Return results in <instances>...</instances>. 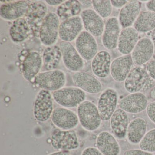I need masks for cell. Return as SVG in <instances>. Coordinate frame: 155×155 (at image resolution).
Instances as JSON below:
<instances>
[{
	"instance_id": "obj_1",
	"label": "cell",
	"mask_w": 155,
	"mask_h": 155,
	"mask_svg": "<svg viewBox=\"0 0 155 155\" xmlns=\"http://www.w3.org/2000/svg\"><path fill=\"white\" fill-rule=\"evenodd\" d=\"M77 115L82 127L89 131L99 128L102 122L97 107L90 101L85 100L77 108Z\"/></svg>"
},
{
	"instance_id": "obj_2",
	"label": "cell",
	"mask_w": 155,
	"mask_h": 155,
	"mask_svg": "<svg viewBox=\"0 0 155 155\" xmlns=\"http://www.w3.org/2000/svg\"><path fill=\"white\" fill-rule=\"evenodd\" d=\"M52 96L56 103L68 109L78 107L86 98L85 91L78 87H64L52 92Z\"/></svg>"
},
{
	"instance_id": "obj_3",
	"label": "cell",
	"mask_w": 155,
	"mask_h": 155,
	"mask_svg": "<svg viewBox=\"0 0 155 155\" xmlns=\"http://www.w3.org/2000/svg\"><path fill=\"white\" fill-rule=\"evenodd\" d=\"M33 81L38 87L53 92L64 87L66 83V75L61 70L48 71L40 72Z\"/></svg>"
},
{
	"instance_id": "obj_4",
	"label": "cell",
	"mask_w": 155,
	"mask_h": 155,
	"mask_svg": "<svg viewBox=\"0 0 155 155\" xmlns=\"http://www.w3.org/2000/svg\"><path fill=\"white\" fill-rule=\"evenodd\" d=\"M59 18L55 12L48 13L40 27L39 38L42 44L52 46L59 36Z\"/></svg>"
},
{
	"instance_id": "obj_5",
	"label": "cell",
	"mask_w": 155,
	"mask_h": 155,
	"mask_svg": "<svg viewBox=\"0 0 155 155\" xmlns=\"http://www.w3.org/2000/svg\"><path fill=\"white\" fill-rule=\"evenodd\" d=\"M53 99L50 91L41 89L38 92L33 107V115L36 120L45 122L51 117L54 110Z\"/></svg>"
},
{
	"instance_id": "obj_6",
	"label": "cell",
	"mask_w": 155,
	"mask_h": 155,
	"mask_svg": "<svg viewBox=\"0 0 155 155\" xmlns=\"http://www.w3.org/2000/svg\"><path fill=\"white\" fill-rule=\"evenodd\" d=\"M51 143L53 148L59 150H75L80 146L77 133L73 130H55L51 134Z\"/></svg>"
},
{
	"instance_id": "obj_7",
	"label": "cell",
	"mask_w": 155,
	"mask_h": 155,
	"mask_svg": "<svg viewBox=\"0 0 155 155\" xmlns=\"http://www.w3.org/2000/svg\"><path fill=\"white\" fill-rule=\"evenodd\" d=\"M118 96L117 91L108 88L102 91L98 101L97 108L101 117L103 121L110 120L116 110Z\"/></svg>"
},
{
	"instance_id": "obj_8",
	"label": "cell",
	"mask_w": 155,
	"mask_h": 155,
	"mask_svg": "<svg viewBox=\"0 0 155 155\" xmlns=\"http://www.w3.org/2000/svg\"><path fill=\"white\" fill-rule=\"evenodd\" d=\"M51 118L54 125L63 130H73L78 127L79 123L77 114L63 107L55 108Z\"/></svg>"
},
{
	"instance_id": "obj_9",
	"label": "cell",
	"mask_w": 155,
	"mask_h": 155,
	"mask_svg": "<svg viewBox=\"0 0 155 155\" xmlns=\"http://www.w3.org/2000/svg\"><path fill=\"white\" fill-rule=\"evenodd\" d=\"M59 47L63 63L67 69L73 72L81 71L84 66L83 59L71 42L61 41Z\"/></svg>"
},
{
	"instance_id": "obj_10",
	"label": "cell",
	"mask_w": 155,
	"mask_h": 155,
	"mask_svg": "<svg viewBox=\"0 0 155 155\" xmlns=\"http://www.w3.org/2000/svg\"><path fill=\"white\" fill-rule=\"evenodd\" d=\"M76 49L83 59L91 60L97 55L98 46L94 36L87 31H81L76 41Z\"/></svg>"
},
{
	"instance_id": "obj_11",
	"label": "cell",
	"mask_w": 155,
	"mask_h": 155,
	"mask_svg": "<svg viewBox=\"0 0 155 155\" xmlns=\"http://www.w3.org/2000/svg\"><path fill=\"white\" fill-rule=\"evenodd\" d=\"M83 26L81 18L78 16L63 21L60 24L59 37L62 41L71 42L81 33Z\"/></svg>"
},
{
	"instance_id": "obj_12",
	"label": "cell",
	"mask_w": 155,
	"mask_h": 155,
	"mask_svg": "<svg viewBox=\"0 0 155 155\" xmlns=\"http://www.w3.org/2000/svg\"><path fill=\"white\" fill-rule=\"evenodd\" d=\"M148 104L147 97L139 92L130 93L121 99L119 106L120 108L127 113L138 114L146 110Z\"/></svg>"
},
{
	"instance_id": "obj_13",
	"label": "cell",
	"mask_w": 155,
	"mask_h": 155,
	"mask_svg": "<svg viewBox=\"0 0 155 155\" xmlns=\"http://www.w3.org/2000/svg\"><path fill=\"white\" fill-rule=\"evenodd\" d=\"M81 18L86 31L98 37L103 34L105 24L103 19L94 10L87 9L81 12Z\"/></svg>"
},
{
	"instance_id": "obj_14",
	"label": "cell",
	"mask_w": 155,
	"mask_h": 155,
	"mask_svg": "<svg viewBox=\"0 0 155 155\" xmlns=\"http://www.w3.org/2000/svg\"><path fill=\"white\" fill-rule=\"evenodd\" d=\"M72 81L78 87L91 94H98L101 91L102 85L97 78L85 71L75 72Z\"/></svg>"
},
{
	"instance_id": "obj_15",
	"label": "cell",
	"mask_w": 155,
	"mask_h": 155,
	"mask_svg": "<svg viewBox=\"0 0 155 155\" xmlns=\"http://www.w3.org/2000/svg\"><path fill=\"white\" fill-rule=\"evenodd\" d=\"M148 77L145 69L140 66L134 67L124 81V87L130 93L140 92L146 85Z\"/></svg>"
},
{
	"instance_id": "obj_16",
	"label": "cell",
	"mask_w": 155,
	"mask_h": 155,
	"mask_svg": "<svg viewBox=\"0 0 155 155\" xmlns=\"http://www.w3.org/2000/svg\"><path fill=\"white\" fill-rule=\"evenodd\" d=\"M120 25L118 20L115 17H111L106 21L102 35V43L107 49L113 50L117 48L121 31Z\"/></svg>"
},
{
	"instance_id": "obj_17",
	"label": "cell",
	"mask_w": 155,
	"mask_h": 155,
	"mask_svg": "<svg viewBox=\"0 0 155 155\" xmlns=\"http://www.w3.org/2000/svg\"><path fill=\"white\" fill-rule=\"evenodd\" d=\"M133 63L131 56L122 55L113 60L110 67L112 78L118 82L124 81L132 69Z\"/></svg>"
},
{
	"instance_id": "obj_18",
	"label": "cell",
	"mask_w": 155,
	"mask_h": 155,
	"mask_svg": "<svg viewBox=\"0 0 155 155\" xmlns=\"http://www.w3.org/2000/svg\"><path fill=\"white\" fill-rule=\"evenodd\" d=\"M154 55L153 43L150 39L143 38L138 41L131 52L133 63L140 66L147 63Z\"/></svg>"
},
{
	"instance_id": "obj_19",
	"label": "cell",
	"mask_w": 155,
	"mask_h": 155,
	"mask_svg": "<svg viewBox=\"0 0 155 155\" xmlns=\"http://www.w3.org/2000/svg\"><path fill=\"white\" fill-rule=\"evenodd\" d=\"M43 64L42 57L36 51L28 53L22 63V75L26 80L33 81L39 71Z\"/></svg>"
},
{
	"instance_id": "obj_20",
	"label": "cell",
	"mask_w": 155,
	"mask_h": 155,
	"mask_svg": "<svg viewBox=\"0 0 155 155\" xmlns=\"http://www.w3.org/2000/svg\"><path fill=\"white\" fill-rule=\"evenodd\" d=\"M29 4L25 1H18L3 4L0 8V16L7 21H15L26 15Z\"/></svg>"
},
{
	"instance_id": "obj_21",
	"label": "cell",
	"mask_w": 155,
	"mask_h": 155,
	"mask_svg": "<svg viewBox=\"0 0 155 155\" xmlns=\"http://www.w3.org/2000/svg\"><path fill=\"white\" fill-rule=\"evenodd\" d=\"M138 41V32L134 27L123 28L120 31L119 38L118 50L122 55H129Z\"/></svg>"
},
{
	"instance_id": "obj_22",
	"label": "cell",
	"mask_w": 155,
	"mask_h": 155,
	"mask_svg": "<svg viewBox=\"0 0 155 155\" xmlns=\"http://www.w3.org/2000/svg\"><path fill=\"white\" fill-rule=\"evenodd\" d=\"M97 148L103 155H119L120 147L117 140L107 131H102L98 135L96 140Z\"/></svg>"
},
{
	"instance_id": "obj_23",
	"label": "cell",
	"mask_w": 155,
	"mask_h": 155,
	"mask_svg": "<svg viewBox=\"0 0 155 155\" xmlns=\"http://www.w3.org/2000/svg\"><path fill=\"white\" fill-rule=\"evenodd\" d=\"M111 57L109 52L101 51L97 53L91 62L93 74L98 78H105L110 74Z\"/></svg>"
},
{
	"instance_id": "obj_24",
	"label": "cell",
	"mask_w": 155,
	"mask_h": 155,
	"mask_svg": "<svg viewBox=\"0 0 155 155\" xmlns=\"http://www.w3.org/2000/svg\"><path fill=\"white\" fill-rule=\"evenodd\" d=\"M141 5L137 1H129L120 9L119 21L123 28L131 27L140 15Z\"/></svg>"
},
{
	"instance_id": "obj_25",
	"label": "cell",
	"mask_w": 155,
	"mask_h": 155,
	"mask_svg": "<svg viewBox=\"0 0 155 155\" xmlns=\"http://www.w3.org/2000/svg\"><path fill=\"white\" fill-rule=\"evenodd\" d=\"M110 120V128L115 137L119 139L125 138L127 137L129 125L127 112L121 109H117Z\"/></svg>"
},
{
	"instance_id": "obj_26",
	"label": "cell",
	"mask_w": 155,
	"mask_h": 155,
	"mask_svg": "<svg viewBox=\"0 0 155 155\" xmlns=\"http://www.w3.org/2000/svg\"><path fill=\"white\" fill-rule=\"evenodd\" d=\"M147 122L144 119L136 118L129 123L127 131L128 141L132 144H139L147 132Z\"/></svg>"
},
{
	"instance_id": "obj_27",
	"label": "cell",
	"mask_w": 155,
	"mask_h": 155,
	"mask_svg": "<svg viewBox=\"0 0 155 155\" xmlns=\"http://www.w3.org/2000/svg\"><path fill=\"white\" fill-rule=\"evenodd\" d=\"M29 25L25 19L21 18L14 21L9 29V35L12 41L21 43L29 36Z\"/></svg>"
},
{
	"instance_id": "obj_28",
	"label": "cell",
	"mask_w": 155,
	"mask_h": 155,
	"mask_svg": "<svg viewBox=\"0 0 155 155\" xmlns=\"http://www.w3.org/2000/svg\"><path fill=\"white\" fill-rule=\"evenodd\" d=\"M44 67L48 71L56 69L62 58L59 46L52 45L45 49L42 56Z\"/></svg>"
},
{
	"instance_id": "obj_29",
	"label": "cell",
	"mask_w": 155,
	"mask_h": 155,
	"mask_svg": "<svg viewBox=\"0 0 155 155\" xmlns=\"http://www.w3.org/2000/svg\"><path fill=\"white\" fill-rule=\"evenodd\" d=\"M82 8L79 1H65L58 7L57 14L59 18L65 21L78 16L81 12Z\"/></svg>"
},
{
	"instance_id": "obj_30",
	"label": "cell",
	"mask_w": 155,
	"mask_h": 155,
	"mask_svg": "<svg viewBox=\"0 0 155 155\" xmlns=\"http://www.w3.org/2000/svg\"><path fill=\"white\" fill-rule=\"evenodd\" d=\"M48 8L44 3L41 2H35L29 5L28 12L25 16L27 18V21L31 25H38L41 24L43 19L48 13Z\"/></svg>"
},
{
	"instance_id": "obj_31",
	"label": "cell",
	"mask_w": 155,
	"mask_h": 155,
	"mask_svg": "<svg viewBox=\"0 0 155 155\" xmlns=\"http://www.w3.org/2000/svg\"><path fill=\"white\" fill-rule=\"evenodd\" d=\"M133 25L138 32L152 31L155 29V12L150 11L141 12Z\"/></svg>"
},
{
	"instance_id": "obj_32",
	"label": "cell",
	"mask_w": 155,
	"mask_h": 155,
	"mask_svg": "<svg viewBox=\"0 0 155 155\" xmlns=\"http://www.w3.org/2000/svg\"><path fill=\"white\" fill-rule=\"evenodd\" d=\"M94 11L102 18L110 16L112 12V5L110 1H92Z\"/></svg>"
},
{
	"instance_id": "obj_33",
	"label": "cell",
	"mask_w": 155,
	"mask_h": 155,
	"mask_svg": "<svg viewBox=\"0 0 155 155\" xmlns=\"http://www.w3.org/2000/svg\"><path fill=\"white\" fill-rule=\"evenodd\" d=\"M139 146L140 149L144 151L151 153L155 152V128L146 133Z\"/></svg>"
},
{
	"instance_id": "obj_34",
	"label": "cell",
	"mask_w": 155,
	"mask_h": 155,
	"mask_svg": "<svg viewBox=\"0 0 155 155\" xmlns=\"http://www.w3.org/2000/svg\"><path fill=\"white\" fill-rule=\"evenodd\" d=\"M146 111L149 118L155 124V101L148 104Z\"/></svg>"
},
{
	"instance_id": "obj_35",
	"label": "cell",
	"mask_w": 155,
	"mask_h": 155,
	"mask_svg": "<svg viewBox=\"0 0 155 155\" xmlns=\"http://www.w3.org/2000/svg\"><path fill=\"white\" fill-rule=\"evenodd\" d=\"M146 70L149 76L155 80V59L150 61L147 64Z\"/></svg>"
},
{
	"instance_id": "obj_36",
	"label": "cell",
	"mask_w": 155,
	"mask_h": 155,
	"mask_svg": "<svg viewBox=\"0 0 155 155\" xmlns=\"http://www.w3.org/2000/svg\"><path fill=\"white\" fill-rule=\"evenodd\" d=\"M123 155H153L150 152L141 149L127 150L124 151Z\"/></svg>"
},
{
	"instance_id": "obj_37",
	"label": "cell",
	"mask_w": 155,
	"mask_h": 155,
	"mask_svg": "<svg viewBox=\"0 0 155 155\" xmlns=\"http://www.w3.org/2000/svg\"><path fill=\"white\" fill-rule=\"evenodd\" d=\"M81 155H103L97 148L89 147L83 150Z\"/></svg>"
},
{
	"instance_id": "obj_38",
	"label": "cell",
	"mask_w": 155,
	"mask_h": 155,
	"mask_svg": "<svg viewBox=\"0 0 155 155\" xmlns=\"http://www.w3.org/2000/svg\"><path fill=\"white\" fill-rule=\"evenodd\" d=\"M111 1V4L112 6L116 8H122L127 3V1L126 0H117V1H114L112 0Z\"/></svg>"
},
{
	"instance_id": "obj_39",
	"label": "cell",
	"mask_w": 155,
	"mask_h": 155,
	"mask_svg": "<svg viewBox=\"0 0 155 155\" xmlns=\"http://www.w3.org/2000/svg\"><path fill=\"white\" fill-rule=\"evenodd\" d=\"M65 1H63V0H57V1L56 0H50V1L47 0L46 1V2L50 6H60Z\"/></svg>"
},
{
	"instance_id": "obj_40",
	"label": "cell",
	"mask_w": 155,
	"mask_h": 155,
	"mask_svg": "<svg viewBox=\"0 0 155 155\" xmlns=\"http://www.w3.org/2000/svg\"><path fill=\"white\" fill-rule=\"evenodd\" d=\"M146 7L148 10L155 12V0L150 1L147 2Z\"/></svg>"
},
{
	"instance_id": "obj_41",
	"label": "cell",
	"mask_w": 155,
	"mask_h": 155,
	"mask_svg": "<svg viewBox=\"0 0 155 155\" xmlns=\"http://www.w3.org/2000/svg\"><path fill=\"white\" fill-rule=\"evenodd\" d=\"M48 155H71L69 151L66 150H59L58 151L52 152Z\"/></svg>"
},
{
	"instance_id": "obj_42",
	"label": "cell",
	"mask_w": 155,
	"mask_h": 155,
	"mask_svg": "<svg viewBox=\"0 0 155 155\" xmlns=\"http://www.w3.org/2000/svg\"><path fill=\"white\" fill-rule=\"evenodd\" d=\"M82 7L89 8L92 5V1H79Z\"/></svg>"
},
{
	"instance_id": "obj_43",
	"label": "cell",
	"mask_w": 155,
	"mask_h": 155,
	"mask_svg": "<svg viewBox=\"0 0 155 155\" xmlns=\"http://www.w3.org/2000/svg\"><path fill=\"white\" fill-rule=\"evenodd\" d=\"M151 40L153 43V48H154V55L155 57V29L152 31L150 35Z\"/></svg>"
},
{
	"instance_id": "obj_44",
	"label": "cell",
	"mask_w": 155,
	"mask_h": 155,
	"mask_svg": "<svg viewBox=\"0 0 155 155\" xmlns=\"http://www.w3.org/2000/svg\"><path fill=\"white\" fill-rule=\"evenodd\" d=\"M149 96L152 99L155 101V86H154L149 92Z\"/></svg>"
}]
</instances>
